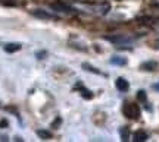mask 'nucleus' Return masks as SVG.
<instances>
[{"label": "nucleus", "mask_w": 159, "mask_h": 142, "mask_svg": "<svg viewBox=\"0 0 159 142\" xmlns=\"http://www.w3.org/2000/svg\"><path fill=\"white\" fill-rule=\"evenodd\" d=\"M122 113H124L125 117H128L131 120L140 119V107H139V104H136V102L125 101L124 106H122Z\"/></svg>", "instance_id": "1"}, {"label": "nucleus", "mask_w": 159, "mask_h": 142, "mask_svg": "<svg viewBox=\"0 0 159 142\" xmlns=\"http://www.w3.org/2000/svg\"><path fill=\"white\" fill-rule=\"evenodd\" d=\"M115 86H116L118 91L127 92L128 91V88H130V84H128V81L125 79V78H118V79L115 81Z\"/></svg>", "instance_id": "2"}, {"label": "nucleus", "mask_w": 159, "mask_h": 142, "mask_svg": "<svg viewBox=\"0 0 159 142\" xmlns=\"http://www.w3.org/2000/svg\"><path fill=\"white\" fill-rule=\"evenodd\" d=\"M137 98H139V101H142L143 104L146 106V110H148V111H152V107L149 106V101H148V95H146V91L140 90V91L137 92Z\"/></svg>", "instance_id": "3"}, {"label": "nucleus", "mask_w": 159, "mask_h": 142, "mask_svg": "<svg viewBox=\"0 0 159 142\" xmlns=\"http://www.w3.org/2000/svg\"><path fill=\"white\" fill-rule=\"evenodd\" d=\"M21 44L19 43H9V44H6L5 46V51H7V53H15V51L21 50Z\"/></svg>", "instance_id": "4"}, {"label": "nucleus", "mask_w": 159, "mask_h": 142, "mask_svg": "<svg viewBox=\"0 0 159 142\" xmlns=\"http://www.w3.org/2000/svg\"><path fill=\"white\" fill-rule=\"evenodd\" d=\"M111 63H112V65H116V66H125V65H127V59H125V57L114 56L111 59Z\"/></svg>", "instance_id": "5"}, {"label": "nucleus", "mask_w": 159, "mask_h": 142, "mask_svg": "<svg viewBox=\"0 0 159 142\" xmlns=\"http://www.w3.org/2000/svg\"><path fill=\"white\" fill-rule=\"evenodd\" d=\"M133 139H134V141H146V139H148V133L144 131H137L136 133H134Z\"/></svg>", "instance_id": "6"}, {"label": "nucleus", "mask_w": 159, "mask_h": 142, "mask_svg": "<svg viewBox=\"0 0 159 142\" xmlns=\"http://www.w3.org/2000/svg\"><path fill=\"white\" fill-rule=\"evenodd\" d=\"M156 68H158L156 62H146L142 65V69H144V70H155Z\"/></svg>", "instance_id": "7"}, {"label": "nucleus", "mask_w": 159, "mask_h": 142, "mask_svg": "<svg viewBox=\"0 0 159 142\" xmlns=\"http://www.w3.org/2000/svg\"><path fill=\"white\" fill-rule=\"evenodd\" d=\"M83 68H84L85 70H89V72H93V73H97V75H102V72H99L96 68H93V66L87 65V63H84V65H83Z\"/></svg>", "instance_id": "8"}, {"label": "nucleus", "mask_w": 159, "mask_h": 142, "mask_svg": "<svg viewBox=\"0 0 159 142\" xmlns=\"http://www.w3.org/2000/svg\"><path fill=\"white\" fill-rule=\"evenodd\" d=\"M81 95L84 97L85 100H90V98H93V94H91L89 90H85V88H81Z\"/></svg>", "instance_id": "9"}, {"label": "nucleus", "mask_w": 159, "mask_h": 142, "mask_svg": "<svg viewBox=\"0 0 159 142\" xmlns=\"http://www.w3.org/2000/svg\"><path fill=\"white\" fill-rule=\"evenodd\" d=\"M37 135H39L40 138H50L52 133L47 131H37Z\"/></svg>", "instance_id": "10"}, {"label": "nucleus", "mask_w": 159, "mask_h": 142, "mask_svg": "<svg viewBox=\"0 0 159 142\" xmlns=\"http://www.w3.org/2000/svg\"><path fill=\"white\" fill-rule=\"evenodd\" d=\"M121 138H122V141H127V139H128V129H127V127H122V129H121Z\"/></svg>", "instance_id": "11"}, {"label": "nucleus", "mask_w": 159, "mask_h": 142, "mask_svg": "<svg viewBox=\"0 0 159 142\" xmlns=\"http://www.w3.org/2000/svg\"><path fill=\"white\" fill-rule=\"evenodd\" d=\"M0 127H2V129H5V127H7V120H6V119L0 120Z\"/></svg>", "instance_id": "12"}, {"label": "nucleus", "mask_w": 159, "mask_h": 142, "mask_svg": "<svg viewBox=\"0 0 159 142\" xmlns=\"http://www.w3.org/2000/svg\"><path fill=\"white\" fill-rule=\"evenodd\" d=\"M53 7H55V9H59L61 6H59V5H53ZM62 9H63V12H69V10H71L69 7H62Z\"/></svg>", "instance_id": "13"}, {"label": "nucleus", "mask_w": 159, "mask_h": 142, "mask_svg": "<svg viewBox=\"0 0 159 142\" xmlns=\"http://www.w3.org/2000/svg\"><path fill=\"white\" fill-rule=\"evenodd\" d=\"M153 90L155 91H159V82L158 84H153Z\"/></svg>", "instance_id": "14"}, {"label": "nucleus", "mask_w": 159, "mask_h": 142, "mask_svg": "<svg viewBox=\"0 0 159 142\" xmlns=\"http://www.w3.org/2000/svg\"><path fill=\"white\" fill-rule=\"evenodd\" d=\"M158 22H159V21H158Z\"/></svg>", "instance_id": "15"}]
</instances>
